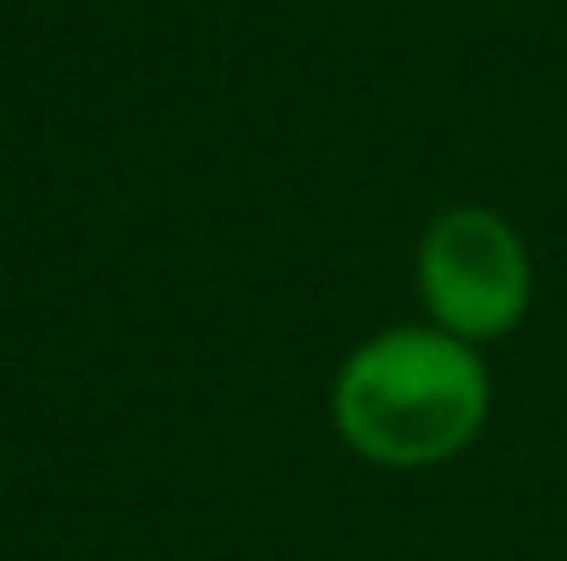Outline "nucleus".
<instances>
[{
    "instance_id": "1",
    "label": "nucleus",
    "mask_w": 567,
    "mask_h": 561,
    "mask_svg": "<svg viewBox=\"0 0 567 561\" xmlns=\"http://www.w3.org/2000/svg\"><path fill=\"white\" fill-rule=\"evenodd\" d=\"M337 435L375 468H435L491 418L485 353L441 325H391L348 353L331 380Z\"/></svg>"
},
{
    "instance_id": "2",
    "label": "nucleus",
    "mask_w": 567,
    "mask_h": 561,
    "mask_svg": "<svg viewBox=\"0 0 567 561\" xmlns=\"http://www.w3.org/2000/svg\"><path fill=\"white\" fill-rule=\"evenodd\" d=\"M413 281L430 325L485 347L524 325L535 303V259L518 226L485 204L441 209L413 253Z\"/></svg>"
}]
</instances>
